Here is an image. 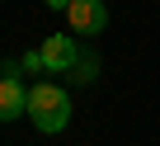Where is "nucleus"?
Returning <instances> with one entry per match:
<instances>
[{"label": "nucleus", "mask_w": 160, "mask_h": 146, "mask_svg": "<svg viewBox=\"0 0 160 146\" xmlns=\"http://www.w3.org/2000/svg\"><path fill=\"white\" fill-rule=\"evenodd\" d=\"M28 118L38 123V132H61V127L71 123V99H66V90L52 85V80L28 85Z\"/></svg>", "instance_id": "obj_1"}, {"label": "nucleus", "mask_w": 160, "mask_h": 146, "mask_svg": "<svg viewBox=\"0 0 160 146\" xmlns=\"http://www.w3.org/2000/svg\"><path fill=\"white\" fill-rule=\"evenodd\" d=\"M66 24L75 38H99L108 28V10H104V0H71L66 5Z\"/></svg>", "instance_id": "obj_2"}, {"label": "nucleus", "mask_w": 160, "mask_h": 146, "mask_svg": "<svg viewBox=\"0 0 160 146\" xmlns=\"http://www.w3.org/2000/svg\"><path fill=\"white\" fill-rule=\"evenodd\" d=\"M38 52H42V66L52 71V76H71V66L80 61L75 38H61V33H57V38H42V47H38Z\"/></svg>", "instance_id": "obj_3"}, {"label": "nucleus", "mask_w": 160, "mask_h": 146, "mask_svg": "<svg viewBox=\"0 0 160 146\" xmlns=\"http://www.w3.org/2000/svg\"><path fill=\"white\" fill-rule=\"evenodd\" d=\"M19 113H28V90L14 76H0V123H10Z\"/></svg>", "instance_id": "obj_4"}, {"label": "nucleus", "mask_w": 160, "mask_h": 146, "mask_svg": "<svg viewBox=\"0 0 160 146\" xmlns=\"http://www.w3.org/2000/svg\"><path fill=\"white\" fill-rule=\"evenodd\" d=\"M94 76H99V57H90V52H85V57L71 66V80H80V85H90Z\"/></svg>", "instance_id": "obj_5"}, {"label": "nucleus", "mask_w": 160, "mask_h": 146, "mask_svg": "<svg viewBox=\"0 0 160 146\" xmlns=\"http://www.w3.org/2000/svg\"><path fill=\"white\" fill-rule=\"evenodd\" d=\"M24 71H47V66H42V52H38V47H33V52H24Z\"/></svg>", "instance_id": "obj_6"}, {"label": "nucleus", "mask_w": 160, "mask_h": 146, "mask_svg": "<svg viewBox=\"0 0 160 146\" xmlns=\"http://www.w3.org/2000/svg\"><path fill=\"white\" fill-rule=\"evenodd\" d=\"M42 5H52V10H66V5H71V0H42Z\"/></svg>", "instance_id": "obj_7"}]
</instances>
